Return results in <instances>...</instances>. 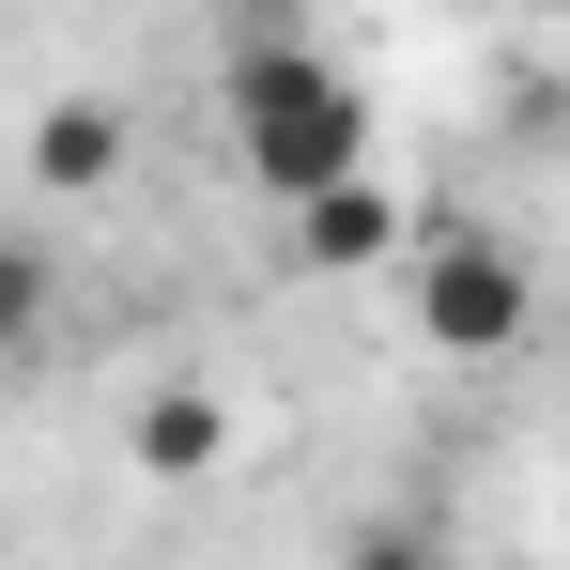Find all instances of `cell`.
<instances>
[{"label": "cell", "mask_w": 570, "mask_h": 570, "mask_svg": "<svg viewBox=\"0 0 570 570\" xmlns=\"http://www.w3.org/2000/svg\"><path fill=\"white\" fill-rule=\"evenodd\" d=\"M232 155L263 200H308L340 170H371V94L324 47H232Z\"/></svg>", "instance_id": "1"}, {"label": "cell", "mask_w": 570, "mask_h": 570, "mask_svg": "<svg viewBox=\"0 0 570 570\" xmlns=\"http://www.w3.org/2000/svg\"><path fill=\"white\" fill-rule=\"evenodd\" d=\"M416 340H432V355H509V340H524V263H509L493 232H432V263H416Z\"/></svg>", "instance_id": "2"}, {"label": "cell", "mask_w": 570, "mask_h": 570, "mask_svg": "<svg viewBox=\"0 0 570 570\" xmlns=\"http://www.w3.org/2000/svg\"><path fill=\"white\" fill-rule=\"evenodd\" d=\"M47 308H62L47 247H16V232H0V355H31V340H47Z\"/></svg>", "instance_id": "6"}, {"label": "cell", "mask_w": 570, "mask_h": 570, "mask_svg": "<svg viewBox=\"0 0 570 570\" xmlns=\"http://www.w3.org/2000/svg\"><path fill=\"white\" fill-rule=\"evenodd\" d=\"M124 448H139V478H216V448H232V401H216V385H155Z\"/></svg>", "instance_id": "5"}, {"label": "cell", "mask_w": 570, "mask_h": 570, "mask_svg": "<svg viewBox=\"0 0 570 570\" xmlns=\"http://www.w3.org/2000/svg\"><path fill=\"white\" fill-rule=\"evenodd\" d=\"M31 186H47V200H94V186H124V108L62 94L47 124H31Z\"/></svg>", "instance_id": "4"}, {"label": "cell", "mask_w": 570, "mask_h": 570, "mask_svg": "<svg viewBox=\"0 0 570 570\" xmlns=\"http://www.w3.org/2000/svg\"><path fill=\"white\" fill-rule=\"evenodd\" d=\"M293 247H308L324 278H355V263H385V247H401V200H385L371 170H340V186L293 200Z\"/></svg>", "instance_id": "3"}]
</instances>
